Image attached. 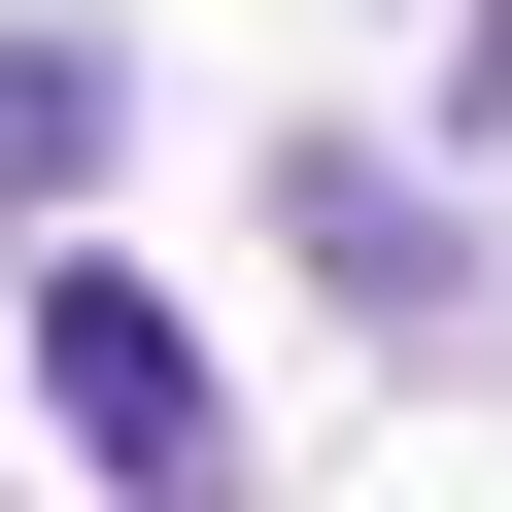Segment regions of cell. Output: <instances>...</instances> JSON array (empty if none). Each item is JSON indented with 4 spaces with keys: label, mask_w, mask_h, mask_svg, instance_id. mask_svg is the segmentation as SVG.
Returning a JSON list of instances; mask_svg holds the SVG:
<instances>
[{
    "label": "cell",
    "mask_w": 512,
    "mask_h": 512,
    "mask_svg": "<svg viewBox=\"0 0 512 512\" xmlns=\"http://www.w3.org/2000/svg\"><path fill=\"white\" fill-rule=\"evenodd\" d=\"M35 410H69L137 512H205V478H239V410H205V342H171L137 274H35Z\"/></svg>",
    "instance_id": "obj_1"
},
{
    "label": "cell",
    "mask_w": 512,
    "mask_h": 512,
    "mask_svg": "<svg viewBox=\"0 0 512 512\" xmlns=\"http://www.w3.org/2000/svg\"><path fill=\"white\" fill-rule=\"evenodd\" d=\"M274 205H308V274H342V308H410V342H444V308H478V239H444V205H410V171H376V137H308V171H274Z\"/></svg>",
    "instance_id": "obj_2"
},
{
    "label": "cell",
    "mask_w": 512,
    "mask_h": 512,
    "mask_svg": "<svg viewBox=\"0 0 512 512\" xmlns=\"http://www.w3.org/2000/svg\"><path fill=\"white\" fill-rule=\"evenodd\" d=\"M69 171H103V35H0V239H35Z\"/></svg>",
    "instance_id": "obj_3"
},
{
    "label": "cell",
    "mask_w": 512,
    "mask_h": 512,
    "mask_svg": "<svg viewBox=\"0 0 512 512\" xmlns=\"http://www.w3.org/2000/svg\"><path fill=\"white\" fill-rule=\"evenodd\" d=\"M478 171H512V0H478Z\"/></svg>",
    "instance_id": "obj_4"
}]
</instances>
